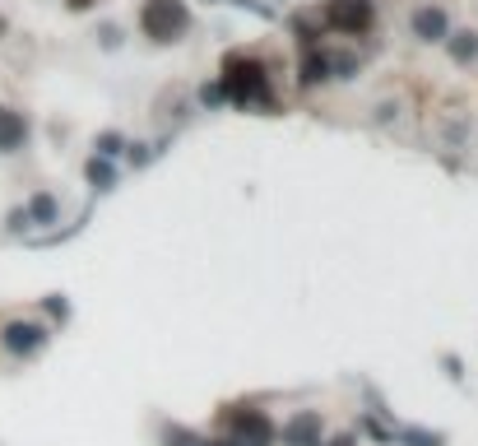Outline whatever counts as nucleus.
Segmentation results:
<instances>
[{
  "instance_id": "nucleus-10",
  "label": "nucleus",
  "mask_w": 478,
  "mask_h": 446,
  "mask_svg": "<svg viewBox=\"0 0 478 446\" xmlns=\"http://www.w3.org/2000/svg\"><path fill=\"white\" fill-rule=\"evenodd\" d=\"M84 177H89V187H98V191H112L116 187V168H112V158H102V154H93L89 163H84Z\"/></svg>"
},
{
  "instance_id": "nucleus-3",
  "label": "nucleus",
  "mask_w": 478,
  "mask_h": 446,
  "mask_svg": "<svg viewBox=\"0 0 478 446\" xmlns=\"http://www.w3.org/2000/svg\"><path fill=\"white\" fill-rule=\"evenodd\" d=\"M321 24L330 33H344V37H362L377 24V5L371 0H325L321 5Z\"/></svg>"
},
{
  "instance_id": "nucleus-15",
  "label": "nucleus",
  "mask_w": 478,
  "mask_h": 446,
  "mask_svg": "<svg viewBox=\"0 0 478 446\" xmlns=\"http://www.w3.org/2000/svg\"><path fill=\"white\" fill-rule=\"evenodd\" d=\"M149 158H154V149H149V145H131V163H135V168H144Z\"/></svg>"
},
{
  "instance_id": "nucleus-16",
  "label": "nucleus",
  "mask_w": 478,
  "mask_h": 446,
  "mask_svg": "<svg viewBox=\"0 0 478 446\" xmlns=\"http://www.w3.org/2000/svg\"><path fill=\"white\" fill-rule=\"evenodd\" d=\"M93 5H98V0H66L70 14H84V10H93Z\"/></svg>"
},
{
  "instance_id": "nucleus-12",
  "label": "nucleus",
  "mask_w": 478,
  "mask_h": 446,
  "mask_svg": "<svg viewBox=\"0 0 478 446\" xmlns=\"http://www.w3.org/2000/svg\"><path fill=\"white\" fill-rule=\"evenodd\" d=\"M330 79V56L325 52H307L302 56V84L311 89V84H325Z\"/></svg>"
},
{
  "instance_id": "nucleus-7",
  "label": "nucleus",
  "mask_w": 478,
  "mask_h": 446,
  "mask_svg": "<svg viewBox=\"0 0 478 446\" xmlns=\"http://www.w3.org/2000/svg\"><path fill=\"white\" fill-rule=\"evenodd\" d=\"M409 28L418 43H446V33H450V14L442 5H418L409 19Z\"/></svg>"
},
{
  "instance_id": "nucleus-18",
  "label": "nucleus",
  "mask_w": 478,
  "mask_h": 446,
  "mask_svg": "<svg viewBox=\"0 0 478 446\" xmlns=\"http://www.w3.org/2000/svg\"><path fill=\"white\" fill-rule=\"evenodd\" d=\"M5 37H10V19L0 14V43H5Z\"/></svg>"
},
{
  "instance_id": "nucleus-19",
  "label": "nucleus",
  "mask_w": 478,
  "mask_h": 446,
  "mask_svg": "<svg viewBox=\"0 0 478 446\" xmlns=\"http://www.w3.org/2000/svg\"><path fill=\"white\" fill-rule=\"evenodd\" d=\"M330 446H353V437H335V442H330Z\"/></svg>"
},
{
  "instance_id": "nucleus-13",
  "label": "nucleus",
  "mask_w": 478,
  "mask_h": 446,
  "mask_svg": "<svg viewBox=\"0 0 478 446\" xmlns=\"http://www.w3.org/2000/svg\"><path fill=\"white\" fill-rule=\"evenodd\" d=\"M121 145H126V139H121L116 131H102V135H98V145H93V154L112 158V154H121Z\"/></svg>"
},
{
  "instance_id": "nucleus-1",
  "label": "nucleus",
  "mask_w": 478,
  "mask_h": 446,
  "mask_svg": "<svg viewBox=\"0 0 478 446\" xmlns=\"http://www.w3.org/2000/svg\"><path fill=\"white\" fill-rule=\"evenodd\" d=\"M219 84L227 93V103H237V108H275L269 70H265V60L251 56V52H233V56H227Z\"/></svg>"
},
{
  "instance_id": "nucleus-9",
  "label": "nucleus",
  "mask_w": 478,
  "mask_h": 446,
  "mask_svg": "<svg viewBox=\"0 0 478 446\" xmlns=\"http://www.w3.org/2000/svg\"><path fill=\"white\" fill-rule=\"evenodd\" d=\"M446 52H450L455 66H478V28L446 33Z\"/></svg>"
},
{
  "instance_id": "nucleus-17",
  "label": "nucleus",
  "mask_w": 478,
  "mask_h": 446,
  "mask_svg": "<svg viewBox=\"0 0 478 446\" xmlns=\"http://www.w3.org/2000/svg\"><path fill=\"white\" fill-rule=\"evenodd\" d=\"M413 446H436V437H427V433H404Z\"/></svg>"
},
{
  "instance_id": "nucleus-5",
  "label": "nucleus",
  "mask_w": 478,
  "mask_h": 446,
  "mask_svg": "<svg viewBox=\"0 0 478 446\" xmlns=\"http://www.w3.org/2000/svg\"><path fill=\"white\" fill-rule=\"evenodd\" d=\"M227 433H233V446H275V423L265 410H233Z\"/></svg>"
},
{
  "instance_id": "nucleus-2",
  "label": "nucleus",
  "mask_w": 478,
  "mask_h": 446,
  "mask_svg": "<svg viewBox=\"0 0 478 446\" xmlns=\"http://www.w3.org/2000/svg\"><path fill=\"white\" fill-rule=\"evenodd\" d=\"M139 33L158 47L181 43V37L191 33V5H186V0H144L139 5Z\"/></svg>"
},
{
  "instance_id": "nucleus-11",
  "label": "nucleus",
  "mask_w": 478,
  "mask_h": 446,
  "mask_svg": "<svg viewBox=\"0 0 478 446\" xmlns=\"http://www.w3.org/2000/svg\"><path fill=\"white\" fill-rule=\"evenodd\" d=\"M24 214H28V223H56V214H60V205H56V195L52 191H37L28 205H24Z\"/></svg>"
},
{
  "instance_id": "nucleus-8",
  "label": "nucleus",
  "mask_w": 478,
  "mask_h": 446,
  "mask_svg": "<svg viewBox=\"0 0 478 446\" xmlns=\"http://www.w3.org/2000/svg\"><path fill=\"white\" fill-rule=\"evenodd\" d=\"M283 446H321V414H293L283 423Z\"/></svg>"
},
{
  "instance_id": "nucleus-6",
  "label": "nucleus",
  "mask_w": 478,
  "mask_h": 446,
  "mask_svg": "<svg viewBox=\"0 0 478 446\" xmlns=\"http://www.w3.org/2000/svg\"><path fill=\"white\" fill-rule=\"evenodd\" d=\"M33 135L28 112H19L14 103H0V154H19Z\"/></svg>"
},
{
  "instance_id": "nucleus-14",
  "label": "nucleus",
  "mask_w": 478,
  "mask_h": 446,
  "mask_svg": "<svg viewBox=\"0 0 478 446\" xmlns=\"http://www.w3.org/2000/svg\"><path fill=\"white\" fill-rule=\"evenodd\" d=\"M200 103H204V108H219V103H227L223 84H200Z\"/></svg>"
},
{
  "instance_id": "nucleus-4",
  "label": "nucleus",
  "mask_w": 478,
  "mask_h": 446,
  "mask_svg": "<svg viewBox=\"0 0 478 446\" xmlns=\"http://www.w3.org/2000/svg\"><path fill=\"white\" fill-rule=\"evenodd\" d=\"M43 344H47V326H43V321L14 316V321H5V326H0V349L14 354V358H33Z\"/></svg>"
}]
</instances>
